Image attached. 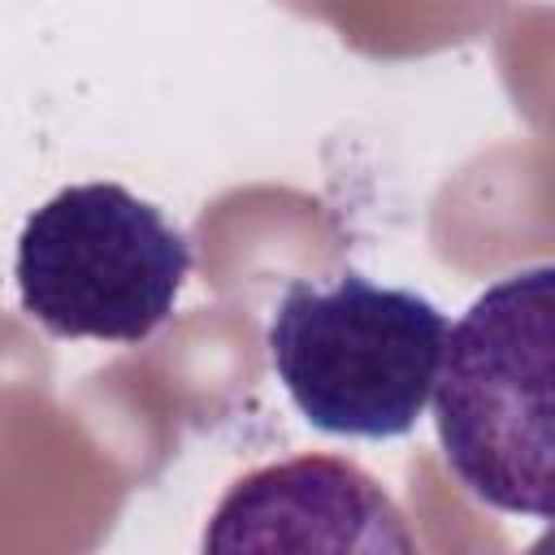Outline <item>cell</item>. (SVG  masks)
Here are the masks:
<instances>
[{
  "mask_svg": "<svg viewBox=\"0 0 555 555\" xmlns=\"http://www.w3.org/2000/svg\"><path fill=\"white\" fill-rule=\"evenodd\" d=\"M447 334L425 295L338 273L330 286H286L269 321V360L321 434L399 438L438 386Z\"/></svg>",
  "mask_w": 555,
  "mask_h": 555,
  "instance_id": "cell-2",
  "label": "cell"
},
{
  "mask_svg": "<svg viewBox=\"0 0 555 555\" xmlns=\"http://www.w3.org/2000/svg\"><path fill=\"white\" fill-rule=\"evenodd\" d=\"M186 273V234L117 182L56 191L17 238L22 308L56 338L143 343L169 321Z\"/></svg>",
  "mask_w": 555,
  "mask_h": 555,
  "instance_id": "cell-3",
  "label": "cell"
},
{
  "mask_svg": "<svg viewBox=\"0 0 555 555\" xmlns=\"http://www.w3.org/2000/svg\"><path fill=\"white\" fill-rule=\"evenodd\" d=\"M434 425L468 494L555 520V264L499 278L451 325Z\"/></svg>",
  "mask_w": 555,
  "mask_h": 555,
  "instance_id": "cell-1",
  "label": "cell"
},
{
  "mask_svg": "<svg viewBox=\"0 0 555 555\" xmlns=\"http://www.w3.org/2000/svg\"><path fill=\"white\" fill-rule=\"evenodd\" d=\"M416 542L390 494L347 460L299 455L230 486L204 551H399Z\"/></svg>",
  "mask_w": 555,
  "mask_h": 555,
  "instance_id": "cell-4",
  "label": "cell"
}]
</instances>
